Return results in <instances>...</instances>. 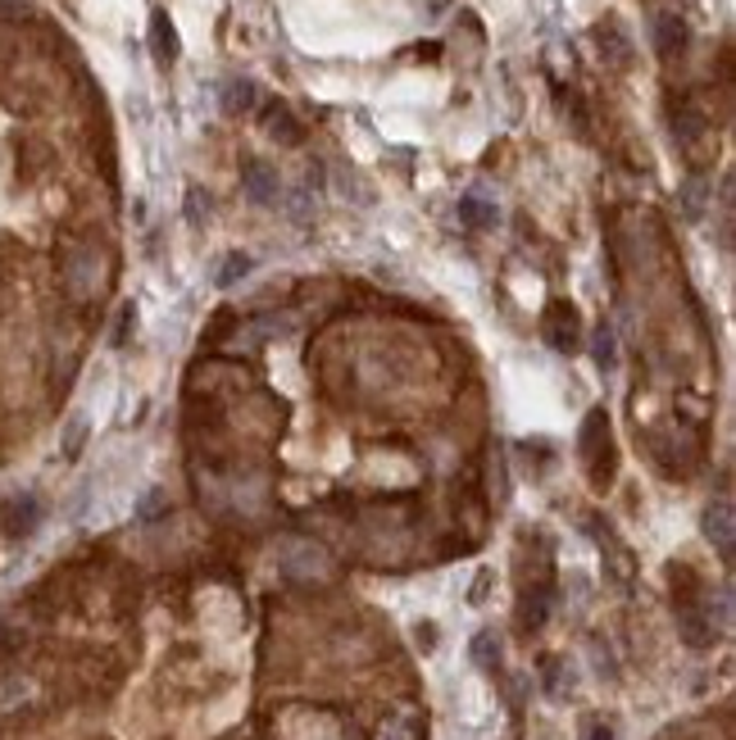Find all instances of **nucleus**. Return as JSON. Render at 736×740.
I'll return each instance as SVG.
<instances>
[{
    "mask_svg": "<svg viewBox=\"0 0 736 740\" xmlns=\"http://www.w3.org/2000/svg\"><path fill=\"white\" fill-rule=\"evenodd\" d=\"M383 740H414V727L396 723V727H387V731H383Z\"/></svg>",
    "mask_w": 736,
    "mask_h": 740,
    "instance_id": "obj_26",
    "label": "nucleus"
},
{
    "mask_svg": "<svg viewBox=\"0 0 736 740\" xmlns=\"http://www.w3.org/2000/svg\"><path fill=\"white\" fill-rule=\"evenodd\" d=\"M682 205H687V214H691V218H696V214L704 210V187L696 183V177H691L687 187H682Z\"/></svg>",
    "mask_w": 736,
    "mask_h": 740,
    "instance_id": "obj_21",
    "label": "nucleus"
},
{
    "mask_svg": "<svg viewBox=\"0 0 736 740\" xmlns=\"http://www.w3.org/2000/svg\"><path fill=\"white\" fill-rule=\"evenodd\" d=\"M546 691H550V695H564V663H560V659L546 663Z\"/></svg>",
    "mask_w": 736,
    "mask_h": 740,
    "instance_id": "obj_22",
    "label": "nucleus"
},
{
    "mask_svg": "<svg viewBox=\"0 0 736 740\" xmlns=\"http://www.w3.org/2000/svg\"><path fill=\"white\" fill-rule=\"evenodd\" d=\"M237 327V318H233V310H219V318L205 327V331H200V346H205V350H214L223 337H227V331H233Z\"/></svg>",
    "mask_w": 736,
    "mask_h": 740,
    "instance_id": "obj_19",
    "label": "nucleus"
},
{
    "mask_svg": "<svg viewBox=\"0 0 736 740\" xmlns=\"http://www.w3.org/2000/svg\"><path fill=\"white\" fill-rule=\"evenodd\" d=\"M577 450H582V459H587V464L609 450V414H604V410H591V414H587V427H582V437H577Z\"/></svg>",
    "mask_w": 736,
    "mask_h": 740,
    "instance_id": "obj_11",
    "label": "nucleus"
},
{
    "mask_svg": "<svg viewBox=\"0 0 736 740\" xmlns=\"http://www.w3.org/2000/svg\"><path fill=\"white\" fill-rule=\"evenodd\" d=\"M133 327H137V310H133V304H123V310H118V323H114V346H128Z\"/></svg>",
    "mask_w": 736,
    "mask_h": 740,
    "instance_id": "obj_20",
    "label": "nucleus"
},
{
    "mask_svg": "<svg viewBox=\"0 0 736 740\" xmlns=\"http://www.w3.org/2000/svg\"><path fill=\"white\" fill-rule=\"evenodd\" d=\"M591 354H596V364L609 373L614 368V360H619V350H614V327H596V337H591Z\"/></svg>",
    "mask_w": 736,
    "mask_h": 740,
    "instance_id": "obj_18",
    "label": "nucleus"
},
{
    "mask_svg": "<svg viewBox=\"0 0 736 740\" xmlns=\"http://www.w3.org/2000/svg\"><path fill=\"white\" fill-rule=\"evenodd\" d=\"M487 591H491V573H477V581H473L469 600H473V604H482V600H487Z\"/></svg>",
    "mask_w": 736,
    "mask_h": 740,
    "instance_id": "obj_25",
    "label": "nucleus"
},
{
    "mask_svg": "<svg viewBox=\"0 0 736 740\" xmlns=\"http://www.w3.org/2000/svg\"><path fill=\"white\" fill-rule=\"evenodd\" d=\"M260 123H264V133H269L277 146H300V141H304V127H300V118L291 114L287 100H269L264 114H260Z\"/></svg>",
    "mask_w": 736,
    "mask_h": 740,
    "instance_id": "obj_7",
    "label": "nucleus"
},
{
    "mask_svg": "<svg viewBox=\"0 0 736 740\" xmlns=\"http://www.w3.org/2000/svg\"><path fill=\"white\" fill-rule=\"evenodd\" d=\"M177 50H183V41H177V28H173L169 10H155L150 14V55H155V64L169 68L177 60Z\"/></svg>",
    "mask_w": 736,
    "mask_h": 740,
    "instance_id": "obj_9",
    "label": "nucleus"
},
{
    "mask_svg": "<svg viewBox=\"0 0 736 740\" xmlns=\"http://www.w3.org/2000/svg\"><path fill=\"white\" fill-rule=\"evenodd\" d=\"M0 527H5L10 541H23L41 527V500L37 496H10L0 504Z\"/></svg>",
    "mask_w": 736,
    "mask_h": 740,
    "instance_id": "obj_3",
    "label": "nucleus"
},
{
    "mask_svg": "<svg viewBox=\"0 0 736 740\" xmlns=\"http://www.w3.org/2000/svg\"><path fill=\"white\" fill-rule=\"evenodd\" d=\"M677 627H682V636H687V645H696V650H704V645H714V641H719V623L704 614L700 600L677 609Z\"/></svg>",
    "mask_w": 736,
    "mask_h": 740,
    "instance_id": "obj_8",
    "label": "nucleus"
},
{
    "mask_svg": "<svg viewBox=\"0 0 736 740\" xmlns=\"http://www.w3.org/2000/svg\"><path fill=\"white\" fill-rule=\"evenodd\" d=\"M541 337H546L550 350H560V354H573V350L582 346V318H577V310H573L569 300H554L550 310H546Z\"/></svg>",
    "mask_w": 736,
    "mask_h": 740,
    "instance_id": "obj_2",
    "label": "nucleus"
},
{
    "mask_svg": "<svg viewBox=\"0 0 736 740\" xmlns=\"http://www.w3.org/2000/svg\"><path fill=\"white\" fill-rule=\"evenodd\" d=\"M582 740H614V731H609V723H600V718H587L582 723Z\"/></svg>",
    "mask_w": 736,
    "mask_h": 740,
    "instance_id": "obj_23",
    "label": "nucleus"
},
{
    "mask_svg": "<svg viewBox=\"0 0 736 740\" xmlns=\"http://www.w3.org/2000/svg\"><path fill=\"white\" fill-rule=\"evenodd\" d=\"M241 191H246V200L250 205H277V173L264 164V160H246L241 164Z\"/></svg>",
    "mask_w": 736,
    "mask_h": 740,
    "instance_id": "obj_6",
    "label": "nucleus"
},
{
    "mask_svg": "<svg viewBox=\"0 0 736 740\" xmlns=\"http://www.w3.org/2000/svg\"><path fill=\"white\" fill-rule=\"evenodd\" d=\"M650 37H654V50H659V60H673V55H682V46H687V18H682L677 10H654V18H650Z\"/></svg>",
    "mask_w": 736,
    "mask_h": 740,
    "instance_id": "obj_4",
    "label": "nucleus"
},
{
    "mask_svg": "<svg viewBox=\"0 0 736 740\" xmlns=\"http://www.w3.org/2000/svg\"><path fill=\"white\" fill-rule=\"evenodd\" d=\"M469 654H473V663H477L482 673H496V668H500V636H496V631H477L473 645H469Z\"/></svg>",
    "mask_w": 736,
    "mask_h": 740,
    "instance_id": "obj_16",
    "label": "nucleus"
},
{
    "mask_svg": "<svg viewBox=\"0 0 736 740\" xmlns=\"http://www.w3.org/2000/svg\"><path fill=\"white\" fill-rule=\"evenodd\" d=\"M87 437H91V423H87V414H73V418L64 423L60 454H64V459H83V450H87Z\"/></svg>",
    "mask_w": 736,
    "mask_h": 740,
    "instance_id": "obj_15",
    "label": "nucleus"
},
{
    "mask_svg": "<svg viewBox=\"0 0 736 740\" xmlns=\"http://www.w3.org/2000/svg\"><path fill=\"white\" fill-rule=\"evenodd\" d=\"M287 573L291 577H323L327 573V554L319 545H300L296 554H287Z\"/></svg>",
    "mask_w": 736,
    "mask_h": 740,
    "instance_id": "obj_14",
    "label": "nucleus"
},
{
    "mask_svg": "<svg viewBox=\"0 0 736 740\" xmlns=\"http://www.w3.org/2000/svg\"><path fill=\"white\" fill-rule=\"evenodd\" d=\"M496 218H500V210L491 205V200H482V196L460 200V223L473 227V233H487V227H496Z\"/></svg>",
    "mask_w": 736,
    "mask_h": 740,
    "instance_id": "obj_13",
    "label": "nucleus"
},
{
    "mask_svg": "<svg viewBox=\"0 0 736 740\" xmlns=\"http://www.w3.org/2000/svg\"><path fill=\"white\" fill-rule=\"evenodd\" d=\"M250 268H255V260H250V254H241V250H233V254H223V260H219V273H214V283L227 291V287H237L241 283V277L250 273Z\"/></svg>",
    "mask_w": 736,
    "mask_h": 740,
    "instance_id": "obj_17",
    "label": "nucleus"
},
{
    "mask_svg": "<svg viewBox=\"0 0 736 740\" xmlns=\"http://www.w3.org/2000/svg\"><path fill=\"white\" fill-rule=\"evenodd\" d=\"M205 214L210 210H200V191H187V218H191V227L205 223Z\"/></svg>",
    "mask_w": 736,
    "mask_h": 740,
    "instance_id": "obj_24",
    "label": "nucleus"
},
{
    "mask_svg": "<svg viewBox=\"0 0 736 740\" xmlns=\"http://www.w3.org/2000/svg\"><path fill=\"white\" fill-rule=\"evenodd\" d=\"M60 287L73 304H96L110 287V254L96 241H68L60 250Z\"/></svg>",
    "mask_w": 736,
    "mask_h": 740,
    "instance_id": "obj_1",
    "label": "nucleus"
},
{
    "mask_svg": "<svg viewBox=\"0 0 736 740\" xmlns=\"http://www.w3.org/2000/svg\"><path fill=\"white\" fill-rule=\"evenodd\" d=\"M709 133H714V127H709V118H704L696 105H682V110H677V118H673V141H677L682 150H696L700 141H709Z\"/></svg>",
    "mask_w": 736,
    "mask_h": 740,
    "instance_id": "obj_10",
    "label": "nucleus"
},
{
    "mask_svg": "<svg viewBox=\"0 0 736 740\" xmlns=\"http://www.w3.org/2000/svg\"><path fill=\"white\" fill-rule=\"evenodd\" d=\"M704 536H709V545L723 554V564H732V550H736V518H732V504H727V500H719V504L704 509Z\"/></svg>",
    "mask_w": 736,
    "mask_h": 740,
    "instance_id": "obj_5",
    "label": "nucleus"
},
{
    "mask_svg": "<svg viewBox=\"0 0 736 740\" xmlns=\"http://www.w3.org/2000/svg\"><path fill=\"white\" fill-rule=\"evenodd\" d=\"M255 83L250 78H233V83H223V114L227 118H241V114H250L255 110Z\"/></svg>",
    "mask_w": 736,
    "mask_h": 740,
    "instance_id": "obj_12",
    "label": "nucleus"
},
{
    "mask_svg": "<svg viewBox=\"0 0 736 740\" xmlns=\"http://www.w3.org/2000/svg\"><path fill=\"white\" fill-rule=\"evenodd\" d=\"M414 636H419V645H423V650H433V645H437V627H419Z\"/></svg>",
    "mask_w": 736,
    "mask_h": 740,
    "instance_id": "obj_27",
    "label": "nucleus"
}]
</instances>
